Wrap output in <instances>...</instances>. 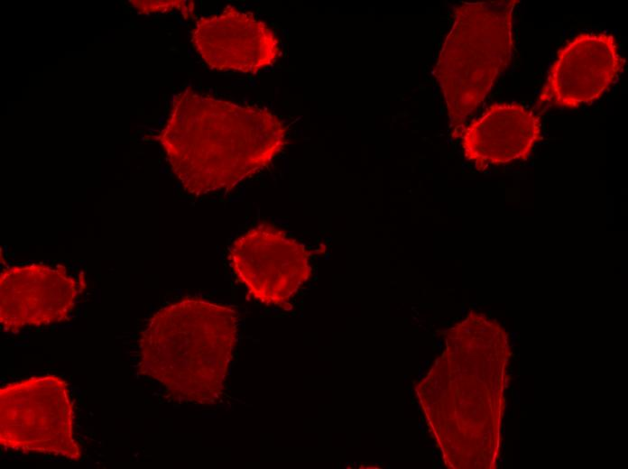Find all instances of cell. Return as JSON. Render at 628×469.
<instances>
[{"label":"cell","instance_id":"9c48e42d","mask_svg":"<svg viewBox=\"0 0 628 469\" xmlns=\"http://www.w3.org/2000/svg\"><path fill=\"white\" fill-rule=\"evenodd\" d=\"M540 134V117L519 104H494L462 130L465 158L477 170L524 160Z\"/></svg>","mask_w":628,"mask_h":469},{"label":"cell","instance_id":"52a82bcc","mask_svg":"<svg viewBox=\"0 0 628 469\" xmlns=\"http://www.w3.org/2000/svg\"><path fill=\"white\" fill-rule=\"evenodd\" d=\"M191 43L210 69L222 71L256 73L273 65L280 55L273 31L253 13L232 5L198 19Z\"/></svg>","mask_w":628,"mask_h":469},{"label":"cell","instance_id":"3957f363","mask_svg":"<svg viewBox=\"0 0 628 469\" xmlns=\"http://www.w3.org/2000/svg\"><path fill=\"white\" fill-rule=\"evenodd\" d=\"M518 2L464 3L455 9L434 68L453 137H459L510 62L513 10Z\"/></svg>","mask_w":628,"mask_h":469},{"label":"cell","instance_id":"277c9868","mask_svg":"<svg viewBox=\"0 0 628 469\" xmlns=\"http://www.w3.org/2000/svg\"><path fill=\"white\" fill-rule=\"evenodd\" d=\"M67 383L54 375L35 376L0 389V444L23 453L81 457L74 437L73 405Z\"/></svg>","mask_w":628,"mask_h":469},{"label":"cell","instance_id":"8992f818","mask_svg":"<svg viewBox=\"0 0 628 469\" xmlns=\"http://www.w3.org/2000/svg\"><path fill=\"white\" fill-rule=\"evenodd\" d=\"M624 65L613 35L580 33L558 52L537 107L545 104L574 108L590 104L614 84Z\"/></svg>","mask_w":628,"mask_h":469},{"label":"cell","instance_id":"7a4b0ae2","mask_svg":"<svg viewBox=\"0 0 628 469\" xmlns=\"http://www.w3.org/2000/svg\"><path fill=\"white\" fill-rule=\"evenodd\" d=\"M237 333L231 307L184 298L148 320L139 338L140 371L180 400L213 404L223 392Z\"/></svg>","mask_w":628,"mask_h":469},{"label":"cell","instance_id":"6da1fadb","mask_svg":"<svg viewBox=\"0 0 628 469\" xmlns=\"http://www.w3.org/2000/svg\"><path fill=\"white\" fill-rule=\"evenodd\" d=\"M287 127L272 111L188 87L172 100L157 138L183 189L203 196L236 187L270 165Z\"/></svg>","mask_w":628,"mask_h":469},{"label":"cell","instance_id":"5b68a950","mask_svg":"<svg viewBox=\"0 0 628 469\" xmlns=\"http://www.w3.org/2000/svg\"><path fill=\"white\" fill-rule=\"evenodd\" d=\"M228 259L253 298L268 306L287 305L311 274L304 245L271 224L236 239Z\"/></svg>","mask_w":628,"mask_h":469},{"label":"cell","instance_id":"ba28073f","mask_svg":"<svg viewBox=\"0 0 628 469\" xmlns=\"http://www.w3.org/2000/svg\"><path fill=\"white\" fill-rule=\"evenodd\" d=\"M78 294L76 280L63 267H7L0 276L1 326L14 332L63 321L72 312Z\"/></svg>","mask_w":628,"mask_h":469},{"label":"cell","instance_id":"30bf717a","mask_svg":"<svg viewBox=\"0 0 628 469\" xmlns=\"http://www.w3.org/2000/svg\"><path fill=\"white\" fill-rule=\"evenodd\" d=\"M131 5L141 14L169 13L178 10L185 19L194 15V3L192 1L171 0V1H129Z\"/></svg>","mask_w":628,"mask_h":469}]
</instances>
